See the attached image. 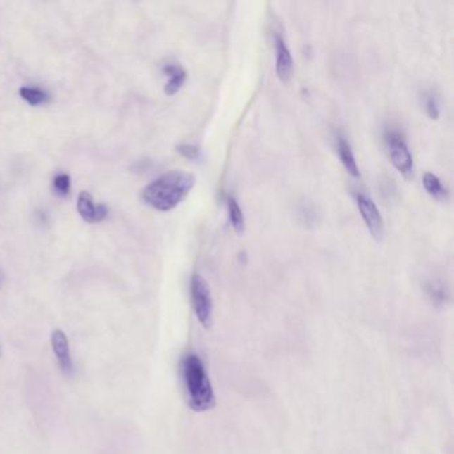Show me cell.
I'll use <instances>...</instances> for the list:
<instances>
[{"instance_id": "10", "label": "cell", "mask_w": 454, "mask_h": 454, "mask_svg": "<svg viewBox=\"0 0 454 454\" xmlns=\"http://www.w3.org/2000/svg\"><path fill=\"white\" fill-rule=\"evenodd\" d=\"M337 148H339V155L341 163L344 165L346 172L349 173L353 177H360V171H358V165H357L356 158L353 155V151L351 144L348 143V140L340 136L337 140Z\"/></svg>"}, {"instance_id": "16", "label": "cell", "mask_w": 454, "mask_h": 454, "mask_svg": "<svg viewBox=\"0 0 454 454\" xmlns=\"http://www.w3.org/2000/svg\"><path fill=\"white\" fill-rule=\"evenodd\" d=\"M428 292L434 301H441V303L445 301V298L448 296V294L445 292V288H442L441 285H437V284H430Z\"/></svg>"}, {"instance_id": "2", "label": "cell", "mask_w": 454, "mask_h": 454, "mask_svg": "<svg viewBox=\"0 0 454 454\" xmlns=\"http://www.w3.org/2000/svg\"><path fill=\"white\" fill-rule=\"evenodd\" d=\"M182 376L188 404L195 412H207L216 403L208 372L196 353L185 355L182 361Z\"/></svg>"}, {"instance_id": "6", "label": "cell", "mask_w": 454, "mask_h": 454, "mask_svg": "<svg viewBox=\"0 0 454 454\" xmlns=\"http://www.w3.org/2000/svg\"><path fill=\"white\" fill-rule=\"evenodd\" d=\"M51 345L53 355L56 356L58 364L62 369L64 374H72L74 372V362L71 357V349H70V341L64 332L61 329L52 332L51 334Z\"/></svg>"}, {"instance_id": "17", "label": "cell", "mask_w": 454, "mask_h": 454, "mask_svg": "<svg viewBox=\"0 0 454 454\" xmlns=\"http://www.w3.org/2000/svg\"><path fill=\"white\" fill-rule=\"evenodd\" d=\"M177 151L187 159L195 160L198 156V148L191 146V144H182V146H179Z\"/></svg>"}, {"instance_id": "8", "label": "cell", "mask_w": 454, "mask_h": 454, "mask_svg": "<svg viewBox=\"0 0 454 454\" xmlns=\"http://www.w3.org/2000/svg\"><path fill=\"white\" fill-rule=\"evenodd\" d=\"M77 210L83 217V220H86L87 222H99L104 220L108 213L106 206L103 204L95 206L92 196L86 191L80 192V195L77 197Z\"/></svg>"}, {"instance_id": "9", "label": "cell", "mask_w": 454, "mask_h": 454, "mask_svg": "<svg viewBox=\"0 0 454 454\" xmlns=\"http://www.w3.org/2000/svg\"><path fill=\"white\" fill-rule=\"evenodd\" d=\"M163 72L167 76V83L164 86V92L170 96L175 95L180 91L187 79V72L184 68L179 64H167L163 68Z\"/></svg>"}, {"instance_id": "12", "label": "cell", "mask_w": 454, "mask_h": 454, "mask_svg": "<svg viewBox=\"0 0 454 454\" xmlns=\"http://www.w3.org/2000/svg\"><path fill=\"white\" fill-rule=\"evenodd\" d=\"M422 184L425 191L429 194L430 196L440 200H446L448 198V191L442 185L441 180L434 175V173L427 172L422 177Z\"/></svg>"}, {"instance_id": "5", "label": "cell", "mask_w": 454, "mask_h": 454, "mask_svg": "<svg viewBox=\"0 0 454 454\" xmlns=\"http://www.w3.org/2000/svg\"><path fill=\"white\" fill-rule=\"evenodd\" d=\"M357 207L361 213V217L365 222L370 234L377 240L381 241L384 234H385V227H384V220L381 216L380 210L374 201L370 197L365 196L362 194L357 195Z\"/></svg>"}, {"instance_id": "3", "label": "cell", "mask_w": 454, "mask_h": 454, "mask_svg": "<svg viewBox=\"0 0 454 454\" xmlns=\"http://www.w3.org/2000/svg\"><path fill=\"white\" fill-rule=\"evenodd\" d=\"M191 300L196 319L204 328H209L213 316V301L208 282L198 273L191 279Z\"/></svg>"}, {"instance_id": "11", "label": "cell", "mask_w": 454, "mask_h": 454, "mask_svg": "<svg viewBox=\"0 0 454 454\" xmlns=\"http://www.w3.org/2000/svg\"><path fill=\"white\" fill-rule=\"evenodd\" d=\"M227 206H228V217H229V221H231L234 231L237 234H243L244 228H246V220H244L243 209L240 208L237 200L234 196L228 197Z\"/></svg>"}, {"instance_id": "13", "label": "cell", "mask_w": 454, "mask_h": 454, "mask_svg": "<svg viewBox=\"0 0 454 454\" xmlns=\"http://www.w3.org/2000/svg\"><path fill=\"white\" fill-rule=\"evenodd\" d=\"M19 94L30 106H40L49 101V94L37 87H22L19 89Z\"/></svg>"}, {"instance_id": "15", "label": "cell", "mask_w": 454, "mask_h": 454, "mask_svg": "<svg viewBox=\"0 0 454 454\" xmlns=\"http://www.w3.org/2000/svg\"><path fill=\"white\" fill-rule=\"evenodd\" d=\"M425 108L429 115L430 119H439L440 118V103L439 98L434 92H429L425 98Z\"/></svg>"}, {"instance_id": "14", "label": "cell", "mask_w": 454, "mask_h": 454, "mask_svg": "<svg viewBox=\"0 0 454 454\" xmlns=\"http://www.w3.org/2000/svg\"><path fill=\"white\" fill-rule=\"evenodd\" d=\"M70 188H71V179L68 175L65 173H59L58 176H55L53 179V189L56 191L58 195L61 196H65L70 194Z\"/></svg>"}, {"instance_id": "7", "label": "cell", "mask_w": 454, "mask_h": 454, "mask_svg": "<svg viewBox=\"0 0 454 454\" xmlns=\"http://www.w3.org/2000/svg\"><path fill=\"white\" fill-rule=\"evenodd\" d=\"M276 74L282 83L291 80L294 74V59L284 37H276Z\"/></svg>"}, {"instance_id": "4", "label": "cell", "mask_w": 454, "mask_h": 454, "mask_svg": "<svg viewBox=\"0 0 454 454\" xmlns=\"http://www.w3.org/2000/svg\"><path fill=\"white\" fill-rule=\"evenodd\" d=\"M385 143L394 168L404 176L413 172V156L404 137L398 132L392 131L385 135Z\"/></svg>"}, {"instance_id": "1", "label": "cell", "mask_w": 454, "mask_h": 454, "mask_svg": "<svg viewBox=\"0 0 454 454\" xmlns=\"http://www.w3.org/2000/svg\"><path fill=\"white\" fill-rule=\"evenodd\" d=\"M195 176L184 171L164 173L144 188L143 198L152 208L167 212L176 208L195 185Z\"/></svg>"}]
</instances>
